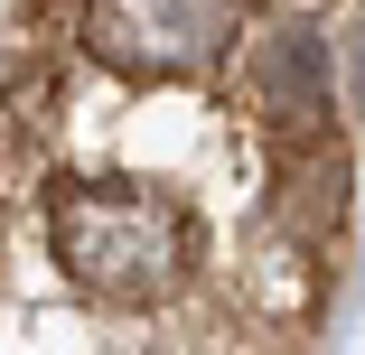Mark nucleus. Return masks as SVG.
<instances>
[{"instance_id": "1", "label": "nucleus", "mask_w": 365, "mask_h": 355, "mask_svg": "<svg viewBox=\"0 0 365 355\" xmlns=\"http://www.w3.org/2000/svg\"><path fill=\"white\" fill-rule=\"evenodd\" d=\"M47 243L66 262V280L94 300H122V309H150L187 280V216L140 187V178H113V187H66L47 206Z\"/></svg>"}, {"instance_id": "2", "label": "nucleus", "mask_w": 365, "mask_h": 355, "mask_svg": "<svg viewBox=\"0 0 365 355\" xmlns=\"http://www.w3.org/2000/svg\"><path fill=\"white\" fill-rule=\"evenodd\" d=\"M244 0H94L85 47L122 85H197L235 56Z\"/></svg>"}, {"instance_id": "3", "label": "nucleus", "mask_w": 365, "mask_h": 355, "mask_svg": "<svg viewBox=\"0 0 365 355\" xmlns=\"http://www.w3.org/2000/svg\"><path fill=\"white\" fill-rule=\"evenodd\" d=\"M253 103L281 122V131H300L328 112V38L309 19H281L253 38Z\"/></svg>"}, {"instance_id": "4", "label": "nucleus", "mask_w": 365, "mask_h": 355, "mask_svg": "<svg viewBox=\"0 0 365 355\" xmlns=\"http://www.w3.org/2000/svg\"><path fill=\"white\" fill-rule=\"evenodd\" d=\"M346 94H356V112H365V19L346 28Z\"/></svg>"}]
</instances>
